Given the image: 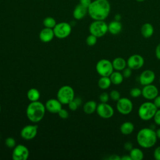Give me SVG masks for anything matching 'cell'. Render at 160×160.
I'll return each mask as SVG.
<instances>
[{
    "label": "cell",
    "instance_id": "6da1fadb",
    "mask_svg": "<svg viewBox=\"0 0 160 160\" xmlns=\"http://www.w3.org/2000/svg\"><path fill=\"white\" fill-rule=\"evenodd\" d=\"M111 5L108 0H94L88 8V13L94 20H104L109 16Z\"/></svg>",
    "mask_w": 160,
    "mask_h": 160
},
{
    "label": "cell",
    "instance_id": "7a4b0ae2",
    "mask_svg": "<svg viewBox=\"0 0 160 160\" xmlns=\"http://www.w3.org/2000/svg\"><path fill=\"white\" fill-rule=\"evenodd\" d=\"M156 131L150 128L141 129L137 133L136 141L142 148L148 149L153 147L157 142Z\"/></svg>",
    "mask_w": 160,
    "mask_h": 160
},
{
    "label": "cell",
    "instance_id": "3957f363",
    "mask_svg": "<svg viewBox=\"0 0 160 160\" xmlns=\"http://www.w3.org/2000/svg\"><path fill=\"white\" fill-rule=\"evenodd\" d=\"M46 110L45 105L41 102L38 101L31 102L26 108L27 118L32 122H38L44 118Z\"/></svg>",
    "mask_w": 160,
    "mask_h": 160
},
{
    "label": "cell",
    "instance_id": "277c9868",
    "mask_svg": "<svg viewBox=\"0 0 160 160\" xmlns=\"http://www.w3.org/2000/svg\"><path fill=\"white\" fill-rule=\"evenodd\" d=\"M158 108L153 102L146 101L140 105L138 111V114L139 118L142 121H149L153 118Z\"/></svg>",
    "mask_w": 160,
    "mask_h": 160
},
{
    "label": "cell",
    "instance_id": "5b68a950",
    "mask_svg": "<svg viewBox=\"0 0 160 160\" xmlns=\"http://www.w3.org/2000/svg\"><path fill=\"white\" fill-rule=\"evenodd\" d=\"M90 34L98 38L104 36L108 31V26L104 20H94L89 28Z\"/></svg>",
    "mask_w": 160,
    "mask_h": 160
},
{
    "label": "cell",
    "instance_id": "8992f818",
    "mask_svg": "<svg viewBox=\"0 0 160 160\" xmlns=\"http://www.w3.org/2000/svg\"><path fill=\"white\" fill-rule=\"evenodd\" d=\"M74 98V91L70 86L65 85L61 87L57 92V99L62 104H68Z\"/></svg>",
    "mask_w": 160,
    "mask_h": 160
},
{
    "label": "cell",
    "instance_id": "52a82bcc",
    "mask_svg": "<svg viewBox=\"0 0 160 160\" xmlns=\"http://www.w3.org/2000/svg\"><path fill=\"white\" fill-rule=\"evenodd\" d=\"M96 70L101 76H109L114 71L112 62L106 59H102L98 61Z\"/></svg>",
    "mask_w": 160,
    "mask_h": 160
},
{
    "label": "cell",
    "instance_id": "ba28073f",
    "mask_svg": "<svg viewBox=\"0 0 160 160\" xmlns=\"http://www.w3.org/2000/svg\"><path fill=\"white\" fill-rule=\"evenodd\" d=\"M71 26L66 22H59L53 28L55 37L59 39H64L68 37L71 32Z\"/></svg>",
    "mask_w": 160,
    "mask_h": 160
},
{
    "label": "cell",
    "instance_id": "9c48e42d",
    "mask_svg": "<svg viewBox=\"0 0 160 160\" xmlns=\"http://www.w3.org/2000/svg\"><path fill=\"white\" fill-rule=\"evenodd\" d=\"M133 109L132 101L128 98H121L116 103L117 111L122 115L130 114Z\"/></svg>",
    "mask_w": 160,
    "mask_h": 160
},
{
    "label": "cell",
    "instance_id": "30bf717a",
    "mask_svg": "<svg viewBox=\"0 0 160 160\" xmlns=\"http://www.w3.org/2000/svg\"><path fill=\"white\" fill-rule=\"evenodd\" d=\"M29 156L28 148L22 144H18L13 148L12 158L14 160H26Z\"/></svg>",
    "mask_w": 160,
    "mask_h": 160
},
{
    "label": "cell",
    "instance_id": "8fae6325",
    "mask_svg": "<svg viewBox=\"0 0 160 160\" xmlns=\"http://www.w3.org/2000/svg\"><path fill=\"white\" fill-rule=\"evenodd\" d=\"M96 111L98 116L103 119L111 118L114 112L113 108L107 102H101L98 104Z\"/></svg>",
    "mask_w": 160,
    "mask_h": 160
},
{
    "label": "cell",
    "instance_id": "7c38bea8",
    "mask_svg": "<svg viewBox=\"0 0 160 160\" xmlns=\"http://www.w3.org/2000/svg\"><path fill=\"white\" fill-rule=\"evenodd\" d=\"M126 61L127 66L131 68L132 70L139 69L144 64V59L143 57L138 54L130 56Z\"/></svg>",
    "mask_w": 160,
    "mask_h": 160
},
{
    "label": "cell",
    "instance_id": "4fadbf2b",
    "mask_svg": "<svg viewBox=\"0 0 160 160\" xmlns=\"http://www.w3.org/2000/svg\"><path fill=\"white\" fill-rule=\"evenodd\" d=\"M38 126L36 125H27L22 128L20 135L25 140H31L34 139L38 133Z\"/></svg>",
    "mask_w": 160,
    "mask_h": 160
},
{
    "label": "cell",
    "instance_id": "5bb4252c",
    "mask_svg": "<svg viewBox=\"0 0 160 160\" xmlns=\"http://www.w3.org/2000/svg\"><path fill=\"white\" fill-rule=\"evenodd\" d=\"M141 91V95L148 100H153L159 94L158 88L152 84L144 86Z\"/></svg>",
    "mask_w": 160,
    "mask_h": 160
},
{
    "label": "cell",
    "instance_id": "9a60e30c",
    "mask_svg": "<svg viewBox=\"0 0 160 160\" xmlns=\"http://www.w3.org/2000/svg\"><path fill=\"white\" fill-rule=\"evenodd\" d=\"M155 78L156 75L153 71L150 69H146L141 73L139 80L140 84L144 86L152 84L154 82Z\"/></svg>",
    "mask_w": 160,
    "mask_h": 160
},
{
    "label": "cell",
    "instance_id": "2e32d148",
    "mask_svg": "<svg viewBox=\"0 0 160 160\" xmlns=\"http://www.w3.org/2000/svg\"><path fill=\"white\" fill-rule=\"evenodd\" d=\"M44 105L46 110L51 113H58L62 108V103L58 99H49Z\"/></svg>",
    "mask_w": 160,
    "mask_h": 160
},
{
    "label": "cell",
    "instance_id": "e0dca14e",
    "mask_svg": "<svg viewBox=\"0 0 160 160\" xmlns=\"http://www.w3.org/2000/svg\"><path fill=\"white\" fill-rule=\"evenodd\" d=\"M54 36L53 29L48 28H43L39 34V39L43 42H49L51 41Z\"/></svg>",
    "mask_w": 160,
    "mask_h": 160
},
{
    "label": "cell",
    "instance_id": "ac0fdd59",
    "mask_svg": "<svg viewBox=\"0 0 160 160\" xmlns=\"http://www.w3.org/2000/svg\"><path fill=\"white\" fill-rule=\"evenodd\" d=\"M87 13H88V8L79 4L77 6H76V7L74 8L72 12V16L74 19L77 20H81L85 17Z\"/></svg>",
    "mask_w": 160,
    "mask_h": 160
},
{
    "label": "cell",
    "instance_id": "d6986e66",
    "mask_svg": "<svg viewBox=\"0 0 160 160\" xmlns=\"http://www.w3.org/2000/svg\"><path fill=\"white\" fill-rule=\"evenodd\" d=\"M108 31L112 35H116L120 33L122 28L121 22L116 20L111 21L109 24H108Z\"/></svg>",
    "mask_w": 160,
    "mask_h": 160
},
{
    "label": "cell",
    "instance_id": "ffe728a7",
    "mask_svg": "<svg viewBox=\"0 0 160 160\" xmlns=\"http://www.w3.org/2000/svg\"><path fill=\"white\" fill-rule=\"evenodd\" d=\"M141 35L144 38H149L154 34V27L149 22H146L143 24L141 28Z\"/></svg>",
    "mask_w": 160,
    "mask_h": 160
},
{
    "label": "cell",
    "instance_id": "44dd1931",
    "mask_svg": "<svg viewBox=\"0 0 160 160\" xmlns=\"http://www.w3.org/2000/svg\"><path fill=\"white\" fill-rule=\"evenodd\" d=\"M114 70L121 71L127 67V61L121 57H118L113 59L112 61Z\"/></svg>",
    "mask_w": 160,
    "mask_h": 160
},
{
    "label": "cell",
    "instance_id": "7402d4cb",
    "mask_svg": "<svg viewBox=\"0 0 160 160\" xmlns=\"http://www.w3.org/2000/svg\"><path fill=\"white\" fill-rule=\"evenodd\" d=\"M134 130V125L130 121H126L122 123L120 126V131L124 135H129Z\"/></svg>",
    "mask_w": 160,
    "mask_h": 160
},
{
    "label": "cell",
    "instance_id": "603a6c76",
    "mask_svg": "<svg viewBox=\"0 0 160 160\" xmlns=\"http://www.w3.org/2000/svg\"><path fill=\"white\" fill-rule=\"evenodd\" d=\"M109 78L112 84L114 85H119L122 82L124 78L120 71H115L111 73L109 76Z\"/></svg>",
    "mask_w": 160,
    "mask_h": 160
},
{
    "label": "cell",
    "instance_id": "cb8c5ba5",
    "mask_svg": "<svg viewBox=\"0 0 160 160\" xmlns=\"http://www.w3.org/2000/svg\"><path fill=\"white\" fill-rule=\"evenodd\" d=\"M97 103L94 101H87L83 106V111L87 114H91L96 111Z\"/></svg>",
    "mask_w": 160,
    "mask_h": 160
},
{
    "label": "cell",
    "instance_id": "d4e9b609",
    "mask_svg": "<svg viewBox=\"0 0 160 160\" xmlns=\"http://www.w3.org/2000/svg\"><path fill=\"white\" fill-rule=\"evenodd\" d=\"M111 84L109 76H101L98 82V85L101 89H108L111 86Z\"/></svg>",
    "mask_w": 160,
    "mask_h": 160
},
{
    "label": "cell",
    "instance_id": "484cf974",
    "mask_svg": "<svg viewBox=\"0 0 160 160\" xmlns=\"http://www.w3.org/2000/svg\"><path fill=\"white\" fill-rule=\"evenodd\" d=\"M129 156L132 160H142L144 158V153L141 149L133 148L129 151Z\"/></svg>",
    "mask_w": 160,
    "mask_h": 160
},
{
    "label": "cell",
    "instance_id": "4316f807",
    "mask_svg": "<svg viewBox=\"0 0 160 160\" xmlns=\"http://www.w3.org/2000/svg\"><path fill=\"white\" fill-rule=\"evenodd\" d=\"M27 97L31 102L36 101L40 98V92L36 88H31L27 92Z\"/></svg>",
    "mask_w": 160,
    "mask_h": 160
},
{
    "label": "cell",
    "instance_id": "83f0119b",
    "mask_svg": "<svg viewBox=\"0 0 160 160\" xmlns=\"http://www.w3.org/2000/svg\"><path fill=\"white\" fill-rule=\"evenodd\" d=\"M43 25L45 28H51L53 29L54 28V26H56V21L55 20V19L52 17H46L43 20Z\"/></svg>",
    "mask_w": 160,
    "mask_h": 160
},
{
    "label": "cell",
    "instance_id": "f1b7e54d",
    "mask_svg": "<svg viewBox=\"0 0 160 160\" xmlns=\"http://www.w3.org/2000/svg\"><path fill=\"white\" fill-rule=\"evenodd\" d=\"M97 39L98 38L96 36L90 34L86 39V43L89 46H93L96 44Z\"/></svg>",
    "mask_w": 160,
    "mask_h": 160
},
{
    "label": "cell",
    "instance_id": "f546056e",
    "mask_svg": "<svg viewBox=\"0 0 160 160\" xmlns=\"http://www.w3.org/2000/svg\"><path fill=\"white\" fill-rule=\"evenodd\" d=\"M109 94V98L114 101H118L120 98H121V94L120 92L116 89H113L112 90Z\"/></svg>",
    "mask_w": 160,
    "mask_h": 160
},
{
    "label": "cell",
    "instance_id": "4dcf8cb0",
    "mask_svg": "<svg viewBox=\"0 0 160 160\" xmlns=\"http://www.w3.org/2000/svg\"><path fill=\"white\" fill-rule=\"evenodd\" d=\"M130 95L132 98H138L142 94V91L139 88H132L129 91Z\"/></svg>",
    "mask_w": 160,
    "mask_h": 160
},
{
    "label": "cell",
    "instance_id": "1f68e13d",
    "mask_svg": "<svg viewBox=\"0 0 160 160\" xmlns=\"http://www.w3.org/2000/svg\"><path fill=\"white\" fill-rule=\"evenodd\" d=\"M5 144L9 148H14L16 145L15 139L12 137H8L5 139Z\"/></svg>",
    "mask_w": 160,
    "mask_h": 160
},
{
    "label": "cell",
    "instance_id": "d6a6232c",
    "mask_svg": "<svg viewBox=\"0 0 160 160\" xmlns=\"http://www.w3.org/2000/svg\"><path fill=\"white\" fill-rule=\"evenodd\" d=\"M99 98L101 102H107L109 99V94L106 92H103L99 95Z\"/></svg>",
    "mask_w": 160,
    "mask_h": 160
},
{
    "label": "cell",
    "instance_id": "836d02e7",
    "mask_svg": "<svg viewBox=\"0 0 160 160\" xmlns=\"http://www.w3.org/2000/svg\"><path fill=\"white\" fill-rule=\"evenodd\" d=\"M122 71V74L124 78H128L132 74V69L128 66L126 68H124Z\"/></svg>",
    "mask_w": 160,
    "mask_h": 160
},
{
    "label": "cell",
    "instance_id": "e575fe53",
    "mask_svg": "<svg viewBox=\"0 0 160 160\" xmlns=\"http://www.w3.org/2000/svg\"><path fill=\"white\" fill-rule=\"evenodd\" d=\"M58 115L59 116L62 118V119H66L68 118L69 116V112H68V111L65 109L62 108L59 112H58Z\"/></svg>",
    "mask_w": 160,
    "mask_h": 160
},
{
    "label": "cell",
    "instance_id": "d590c367",
    "mask_svg": "<svg viewBox=\"0 0 160 160\" xmlns=\"http://www.w3.org/2000/svg\"><path fill=\"white\" fill-rule=\"evenodd\" d=\"M153 119L156 124L160 126V109H158L155 114L153 116Z\"/></svg>",
    "mask_w": 160,
    "mask_h": 160
},
{
    "label": "cell",
    "instance_id": "8d00e7d4",
    "mask_svg": "<svg viewBox=\"0 0 160 160\" xmlns=\"http://www.w3.org/2000/svg\"><path fill=\"white\" fill-rule=\"evenodd\" d=\"M68 105L69 109L71 111H76V110L78 108V107H79V106L78 105V104L75 102V101H74V99H73L72 101H71V102H69L68 104Z\"/></svg>",
    "mask_w": 160,
    "mask_h": 160
},
{
    "label": "cell",
    "instance_id": "74e56055",
    "mask_svg": "<svg viewBox=\"0 0 160 160\" xmlns=\"http://www.w3.org/2000/svg\"><path fill=\"white\" fill-rule=\"evenodd\" d=\"M154 158L156 160H160V146H158L155 148L153 152Z\"/></svg>",
    "mask_w": 160,
    "mask_h": 160
},
{
    "label": "cell",
    "instance_id": "f35d334b",
    "mask_svg": "<svg viewBox=\"0 0 160 160\" xmlns=\"http://www.w3.org/2000/svg\"><path fill=\"white\" fill-rule=\"evenodd\" d=\"M92 1L91 0H79V4L82 5L86 8H88L89 5L91 4Z\"/></svg>",
    "mask_w": 160,
    "mask_h": 160
},
{
    "label": "cell",
    "instance_id": "ab89813d",
    "mask_svg": "<svg viewBox=\"0 0 160 160\" xmlns=\"http://www.w3.org/2000/svg\"><path fill=\"white\" fill-rule=\"evenodd\" d=\"M153 103L154 105L157 107V108H160V95H158L154 99H153Z\"/></svg>",
    "mask_w": 160,
    "mask_h": 160
},
{
    "label": "cell",
    "instance_id": "60d3db41",
    "mask_svg": "<svg viewBox=\"0 0 160 160\" xmlns=\"http://www.w3.org/2000/svg\"><path fill=\"white\" fill-rule=\"evenodd\" d=\"M124 148L126 150V151H130L132 148V144L131 142H126L124 144Z\"/></svg>",
    "mask_w": 160,
    "mask_h": 160
},
{
    "label": "cell",
    "instance_id": "b9f144b4",
    "mask_svg": "<svg viewBox=\"0 0 160 160\" xmlns=\"http://www.w3.org/2000/svg\"><path fill=\"white\" fill-rule=\"evenodd\" d=\"M155 55L158 59L160 60V43H159L155 49Z\"/></svg>",
    "mask_w": 160,
    "mask_h": 160
},
{
    "label": "cell",
    "instance_id": "7bdbcfd3",
    "mask_svg": "<svg viewBox=\"0 0 160 160\" xmlns=\"http://www.w3.org/2000/svg\"><path fill=\"white\" fill-rule=\"evenodd\" d=\"M109 160H121V157L117 154H112L109 157Z\"/></svg>",
    "mask_w": 160,
    "mask_h": 160
},
{
    "label": "cell",
    "instance_id": "ee69618b",
    "mask_svg": "<svg viewBox=\"0 0 160 160\" xmlns=\"http://www.w3.org/2000/svg\"><path fill=\"white\" fill-rule=\"evenodd\" d=\"M74 100L75 101V102L78 104V105L79 106L82 104V99H81L80 98H79V97H78V98H74Z\"/></svg>",
    "mask_w": 160,
    "mask_h": 160
},
{
    "label": "cell",
    "instance_id": "f6af8a7d",
    "mask_svg": "<svg viewBox=\"0 0 160 160\" xmlns=\"http://www.w3.org/2000/svg\"><path fill=\"white\" fill-rule=\"evenodd\" d=\"M121 160H132L131 156L129 155H123L121 157Z\"/></svg>",
    "mask_w": 160,
    "mask_h": 160
},
{
    "label": "cell",
    "instance_id": "bcb514c9",
    "mask_svg": "<svg viewBox=\"0 0 160 160\" xmlns=\"http://www.w3.org/2000/svg\"><path fill=\"white\" fill-rule=\"evenodd\" d=\"M120 19H121V15H120V14H116V15H115V16H114V20L120 21Z\"/></svg>",
    "mask_w": 160,
    "mask_h": 160
},
{
    "label": "cell",
    "instance_id": "7dc6e473",
    "mask_svg": "<svg viewBox=\"0 0 160 160\" xmlns=\"http://www.w3.org/2000/svg\"><path fill=\"white\" fill-rule=\"evenodd\" d=\"M156 136H157V138L160 139V128L158 129L156 131Z\"/></svg>",
    "mask_w": 160,
    "mask_h": 160
},
{
    "label": "cell",
    "instance_id": "c3c4849f",
    "mask_svg": "<svg viewBox=\"0 0 160 160\" xmlns=\"http://www.w3.org/2000/svg\"><path fill=\"white\" fill-rule=\"evenodd\" d=\"M136 1H138V2H143V1H144L145 0H136Z\"/></svg>",
    "mask_w": 160,
    "mask_h": 160
},
{
    "label": "cell",
    "instance_id": "681fc988",
    "mask_svg": "<svg viewBox=\"0 0 160 160\" xmlns=\"http://www.w3.org/2000/svg\"><path fill=\"white\" fill-rule=\"evenodd\" d=\"M1 104H0V112H1Z\"/></svg>",
    "mask_w": 160,
    "mask_h": 160
},
{
    "label": "cell",
    "instance_id": "f907efd6",
    "mask_svg": "<svg viewBox=\"0 0 160 160\" xmlns=\"http://www.w3.org/2000/svg\"><path fill=\"white\" fill-rule=\"evenodd\" d=\"M159 82H160V76H159Z\"/></svg>",
    "mask_w": 160,
    "mask_h": 160
},
{
    "label": "cell",
    "instance_id": "816d5d0a",
    "mask_svg": "<svg viewBox=\"0 0 160 160\" xmlns=\"http://www.w3.org/2000/svg\"><path fill=\"white\" fill-rule=\"evenodd\" d=\"M0 137H1V136H0Z\"/></svg>",
    "mask_w": 160,
    "mask_h": 160
}]
</instances>
